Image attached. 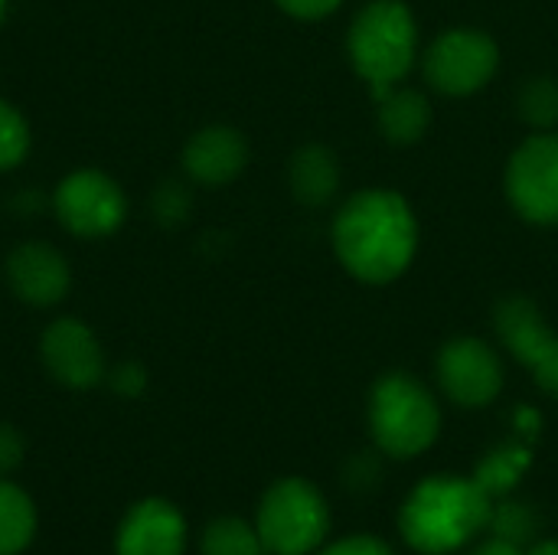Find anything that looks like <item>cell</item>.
<instances>
[{
    "instance_id": "obj_32",
    "label": "cell",
    "mask_w": 558,
    "mask_h": 555,
    "mask_svg": "<svg viewBox=\"0 0 558 555\" xmlns=\"http://www.w3.org/2000/svg\"><path fill=\"white\" fill-rule=\"evenodd\" d=\"M3 10H7V0H0V20H3Z\"/></svg>"
},
{
    "instance_id": "obj_20",
    "label": "cell",
    "mask_w": 558,
    "mask_h": 555,
    "mask_svg": "<svg viewBox=\"0 0 558 555\" xmlns=\"http://www.w3.org/2000/svg\"><path fill=\"white\" fill-rule=\"evenodd\" d=\"M526 468H530V451L520 448V445H507V448L490 451V455L477 464L474 481L487 491V497H504V494L523 478Z\"/></svg>"
},
{
    "instance_id": "obj_4",
    "label": "cell",
    "mask_w": 558,
    "mask_h": 555,
    "mask_svg": "<svg viewBox=\"0 0 558 555\" xmlns=\"http://www.w3.org/2000/svg\"><path fill=\"white\" fill-rule=\"evenodd\" d=\"M369 432L383 455L415 458L428 451L441 432L438 402L415 376L389 373L369 393Z\"/></svg>"
},
{
    "instance_id": "obj_17",
    "label": "cell",
    "mask_w": 558,
    "mask_h": 555,
    "mask_svg": "<svg viewBox=\"0 0 558 555\" xmlns=\"http://www.w3.org/2000/svg\"><path fill=\"white\" fill-rule=\"evenodd\" d=\"M36 533L33 500L10 481H0V555H20Z\"/></svg>"
},
{
    "instance_id": "obj_22",
    "label": "cell",
    "mask_w": 558,
    "mask_h": 555,
    "mask_svg": "<svg viewBox=\"0 0 558 555\" xmlns=\"http://www.w3.org/2000/svg\"><path fill=\"white\" fill-rule=\"evenodd\" d=\"M29 150V124L26 118L0 98V173L13 170Z\"/></svg>"
},
{
    "instance_id": "obj_3",
    "label": "cell",
    "mask_w": 558,
    "mask_h": 555,
    "mask_svg": "<svg viewBox=\"0 0 558 555\" xmlns=\"http://www.w3.org/2000/svg\"><path fill=\"white\" fill-rule=\"evenodd\" d=\"M347 52L369 92L399 85L418 56V26L405 0H369L350 26Z\"/></svg>"
},
{
    "instance_id": "obj_1",
    "label": "cell",
    "mask_w": 558,
    "mask_h": 555,
    "mask_svg": "<svg viewBox=\"0 0 558 555\" xmlns=\"http://www.w3.org/2000/svg\"><path fill=\"white\" fill-rule=\"evenodd\" d=\"M333 252L363 285H389L409 272L418 252V219L396 190H360L333 216Z\"/></svg>"
},
{
    "instance_id": "obj_29",
    "label": "cell",
    "mask_w": 558,
    "mask_h": 555,
    "mask_svg": "<svg viewBox=\"0 0 558 555\" xmlns=\"http://www.w3.org/2000/svg\"><path fill=\"white\" fill-rule=\"evenodd\" d=\"M347 481H350V487H360V491H366V487H373L376 481H379V468L373 464V458H356V461H350V474H347Z\"/></svg>"
},
{
    "instance_id": "obj_23",
    "label": "cell",
    "mask_w": 558,
    "mask_h": 555,
    "mask_svg": "<svg viewBox=\"0 0 558 555\" xmlns=\"http://www.w3.org/2000/svg\"><path fill=\"white\" fill-rule=\"evenodd\" d=\"M150 213L163 226H180L190 213V193L180 183H163L150 196Z\"/></svg>"
},
{
    "instance_id": "obj_28",
    "label": "cell",
    "mask_w": 558,
    "mask_h": 555,
    "mask_svg": "<svg viewBox=\"0 0 558 555\" xmlns=\"http://www.w3.org/2000/svg\"><path fill=\"white\" fill-rule=\"evenodd\" d=\"M320 555H392V550L373 536H350V540H340L333 546H327Z\"/></svg>"
},
{
    "instance_id": "obj_15",
    "label": "cell",
    "mask_w": 558,
    "mask_h": 555,
    "mask_svg": "<svg viewBox=\"0 0 558 555\" xmlns=\"http://www.w3.org/2000/svg\"><path fill=\"white\" fill-rule=\"evenodd\" d=\"M291 193L298 203L317 209L327 206L340 190V160L327 144H304L288 167Z\"/></svg>"
},
{
    "instance_id": "obj_25",
    "label": "cell",
    "mask_w": 558,
    "mask_h": 555,
    "mask_svg": "<svg viewBox=\"0 0 558 555\" xmlns=\"http://www.w3.org/2000/svg\"><path fill=\"white\" fill-rule=\"evenodd\" d=\"M111 389L124 399H134L147 389V373L141 363H121L118 370H111Z\"/></svg>"
},
{
    "instance_id": "obj_26",
    "label": "cell",
    "mask_w": 558,
    "mask_h": 555,
    "mask_svg": "<svg viewBox=\"0 0 558 555\" xmlns=\"http://www.w3.org/2000/svg\"><path fill=\"white\" fill-rule=\"evenodd\" d=\"M284 13H291L294 20H324L333 10H340L343 0H275Z\"/></svg>"
},
{
    "instance_id": "obj_11",
    "label": "cell",
    "mask_w": 558,
    "mask_h": 555,
    "mask_svg": "<svg viewBox=\"0 0 558 555\" xmlns=\"http://www.w3.org/2000/svg\"><path fill=\"white\" fill-rule=\"evenodd\" d=\"M186 550V520L183 514L160 497L134 504L114 536L118 555H183Z\"/></svg>"
},
{
    "instance_id": "obj_21",
    "label": "cell",
    "mask_w": 558,
    "mask_h": 555,
    "mask_svg": "<svg viewBox=\"0 0 558 555\" xmlns=\"http://www.w3.org/2000/svg\"><path fill=\"white\" fill-rule=\"evenodd\" d=\"M487 530L494 533V540H504L510 546H533L536 533H539V517L530 504L523 500H500L490 507V520Z\"/></svg>"
},
{
    "instance_id": "obj_2",
    "label": "cell",
    "mask_w": 558,
    "mask_h": 555,
    "mask_svg": "<svg viewBox=\"0 0 558 555\" xmlns=\"http://www.w3.org/2000/svg\"><path fill=\"white\" fill-rule=\"evenodd\" d=\"M494 497L474 478H425L399 514V530L412 550L448 555L487 530Z\"/></svg>"
},
{
    "instance_id": "obj_13",
    "label": "cell",
    "mask_w": 558,
    "mask_h": 555,
    "mask_svg": "<svg viewBox=\"0 0 558 555\" xmlns=\"http://www.w3.org/2000/svg\"><path fill=\"white\" fill-rule=\"evenodd\" d=\"M248 164V141L242 131L229 124H209L196 131L183 147L186 173L203 186H226L232 183Z\"/></svg>"
},
{
    "instance_id": "obj_9",
    "label": "cell",
    "mask_w": 558,
    "mask_h": 555,
    "mask_svg": "<svg viewBox=\"0 0 558 555\" xmlns=\"http://www.w3.org/2000/svg\"><path fill=\"white\" fill-rule=\"evenodd\" d=\"M438 383L464 409L490 406L504 389V363L481 337H454L438 353Z\"/></svg>"
},
{
    "instance_id": "obj_30",
    "label": "cell",
    "mask_w": 558,
    "mask_h": 555,
    "mask_svg": "<svg viewBox=\"0 0 558 555\" xmlns=\"http://www.w3.org/2000/svg\"><path fill=\"white\" fill-rule=\"evenodd\" d=\"M474 555H526V550L510 546V543H504V540H490V543H484Z\"/></svg>"
},
{
    "instance_id": "obj_27",
    "label": "cell",
    "mask_w": 558,
    "mask_h": 555,
    "mask_svg": "<svg viewBox=\"0 0 558 555\" xmlns=\"http://www.w3.org/2000/svg\"><path fill=\"white\" fill-rule=\"evenodd\" d=\"M23 451H26L23 435L13 425H0V474L16 471L23 461Z\"/></svg>"
},
{
    "instance_id": "obj_8",
    "label": "cell",
    "mask_w": 558,
    "mask_h": 555,
    "mask_svg": "<svg viewBox=\"0 0 558 555\" xmlns=\"http://www.w3.org/2000/svg\"><path fill=\"white\" fill-rule=\"evenodd\" d=\"M52 209L72 236L101 239V236H111L124 222L128 200H124V190L108 173L75 170L56 186Z\"/></svg>"
},
{
    "instance_id": "obj_24",
    "label": "cell",
    "mask_w": 558,
    "mask_h": 555,
    "mask_svg": "<svg viewBox=\"0 0 558 555\" xmlns=\"http://www.w3.org/2000/svg\"><path fill=\"white\" fill-rule=\"evenodd\" d=\"M533 376H536V383H539V389H546L549 396H558V334L553 330V337L536 350V357L530 360V366H526Z\"/></svg>"
},
{
    "instance_id": "obj_14",
    "label": "cell",
    "mask_w": 558,
    "mask_h": 555,
    "mask_svg": "<svg viewBox=\"0 0 558 555\" xmlns=\"http://www.w3.org/2000/svg\"><path fill=\"white\" fill-rule=\"evenodd\" d=\"M373 98H376L379 131L389 144L409 147L425 137V131L432 124V105L418 88L392 85V88L373 92Z\"/></svg>"
},
{
    "instance_id": "obj_18",
    "label": "cell",
    "mask_w": 558,
    "mask_h": 555,
    "mask_svg": "<svg viewBox=\"0 0 558 555\" xmlns=\"http://www.w3.org/2000/svg\"><path fill=\"white\" fill-rule=\"evenodd\" d=\"M203 555H265L262 536L239 517H219L206 527L199 540Z\"/></svg>"
},
{
    "instance_id": "obj_6",
    "label": "cell",
    "mask_w": 558,
    "mask_h": 555,
    "mask_svg": "<svg viewBox=\"0 0 558 555\" xmlns=\"http://www.w3.org/2000/svg\"><path fill=\"white\" fill-rule=\"evenodd\" d=\"M500 65V46L477 26L445 29L425 52V79L448 98H468L490 85Z\"/></svg>"
},
{
    "instance_id": "obj_7",
    "label": "cell",
    "mask_w": 558,
    "mask_h": 555,
    "mask_svg": "<svg viewBox=\"0 0 558 555\" xmlns=\"http://www.w3.org/2000/svg\"><path fill=\"white\" fill-rule=\"evenodd\" d=\"M507 196L533 226H558V134H530L507 164Z\"/></svg>"
},
{
    "instance_id": "obj_19",
    "label": "cell",
    "mask_w": 558,
    "mask_h": 555,
    "mask_svg": "<svg viewBox=\"0 0 558 555\" xmlns=\"http://www.w3.org/2000/svg\"><path fill=\"white\" fill-rule=\"evenodd\" d=\"M517 111L530 128L553 131L558 124V79L553 75L526 79L517 92Z\"/></svg>"
},
{
    "instance_id": "obj_31",
    "label": "cell",
    "mask_w": 558,
    "mask_h": 555,
    "mask_svg": "<svg viewBox=\"0 0 558 555\" xmlns=\"http://www.w3.org/2000/svg\"><path fill=\"white\" fill-rule=\"evenodd\" d=\"M526 555H558V540H539L526 550Z\"/></svg>"
},
{
    "instance_id": "obj_5",
    "label": "cell",
    "mask_w": 558,
    "mask_h": 555,
    "mask_svg": "<svg viewBox=\"0 0 558 555\" xmlns=\"http://www.w3.org/2000/svg\"><path fill=\"white\" fill-rule=\"evenodd\" d=\"M330 527L324 494L304 478H284L271 484L258 504V536L265 553L307 555L314 553Z\"/></svg>"
},
{
    "instance_id": "obj_16",
    "label": "cell",
    "mask_w": 558,
    "mask_h": 555,
    "mask_svg": "<svg viewBox=\"0 0 558 555\" xmlns=\"http://www.w3.org/2000/svg\"><path fill=\"white\" fill-rule=\"evenodd\" d=\"M494 327H497L500 343L523 366H530V360L536 357V350L553 337V327L546 324L543 311L530 298H523V294H513V298H507V301L497 304Z\"/></svg>"
},
{
    "instance_id": "obj_10",
    "label": "cell",
    "mask_w": 558,
    "mask_h": 555,
    "mask_svg": "<svg viewBox=\"0 0 558 555\" xmlns=\"http://www.w3.org/2000/svg\"><path fill=\"white\" fill-rule=\"evenodd\" d=\"M39 353L52 379L69 389H92L105 376V353L98 337L75 317H59L43 330Z\"/></svg>"
},
{
    "instance_id": "obj_12",
    "label": "cell",
    "mask_w": 558,
    "mask_h": 555,
    "mask_svg": "<svg viewBox=\"0 0 558 555\" xmlns=\"http://www.w3.org/2000/svg\"><path fill=\"white\" fill-rule=\"evenodd\" d=\"M7 285L20 301L33 307H49L69 294L72 272H69V262L52 245L26 242L13 249L7 258Z\"/></svg>"
}]
</instances>
